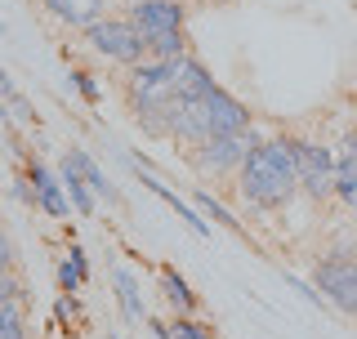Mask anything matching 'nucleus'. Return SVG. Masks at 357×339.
<instances>
[{
  "mask_svg": "<svg viewBox=\"0 0 357 339\" xmlns=\"http://www.w3.org/2000/svg\"><path fill=\"white\" fill-rule=\"evenodd\" d=\"M241 197L259 210H282L299 192L295 170V139H264L259 148L241 161Z\"/></svg>",
  "mask_w": 357,
  "mask_h": 339,
  "instance_id": "obj_1",
  "label": "nucleus"
},
{
  "mask_svg": "<svg viewBox=\"0 0 357 339\" xmlns=\"http://www.w3.org/2000/svg\"><path fill=\"white\" fill-rule=\"evenodd\" d=\"M85 40L94 45L103 59L112 63H143V54H148V40H143V31L134 27L130 18H98L85 27Z\"/></svg>",
  "mask_w": 357,
  "mask_h": 339,
  "instance_id": "obj_2",
  "label": "nucleus"
},
{
  "mask_svg": "<svg viewBox=\"0 0 357 339\" xmlns=\"http://www.w3.org/2000/svg\"><path fill=\"white\" fill-rule=\"evenodd\" d=\"M259 134H255L250 126L237 130V134H210L206 143H197V152H192V161L201 174H232V170H241V161L250 156L255 148H259Z\"/></svg>",
  "mask_w": 357,
  "mask_h": 339,
  "instance_id": "obj_3",
  "label": "nucleus"
},
{
  "mask_svg": "<svg viewBox=\"0 0 357 339\" xmlns=\"http://www.w3.org/2000/svg\"><path fill=\"white\" fill-rule=\"evenodd\" d=\"M312 286L321 290V299H331L340 312H349V317H357V259H321L317 273H312Z\"/></svg>",
  "mask_w": 357,
  "mask_h": 339,
  "instance_id": "obj_4",
  "label": "nucleus"
},
{
  "mask_svg": "<svg viewBox=\"0 0 357 339\" xmlns=\"http://www.w3.org/2000/svg\"><path fill=\"white\" fill-rule=\"evenodd\" d=\"M295 170H299V188H304L312 201L335 197V152L331 148L295 139Z\"/></svg>",
  "mask_w": 357,
  "mask_h": 339,
  "instance_id": "obj_5",
  "label": "nucleus"
},
{
  "mask_svg": "<svg viewBox=\"0 0 357 339\" xmlns=\"http://www.w3.org/2000/svg\"><path fill=\"white\" fill-rule=\"evenodd\" d=\"M130 22L143 31V40H156L165 31H183V5L178 0H139V5H130Z\"/></svg>",
  "mask_w": 357,
  "mask_h": 339,
  "instance_id": "obj_6",
  "label": "nucleus"
},
{
  "mask_svg": "<svg viewBox=\"0 0 357 339\" xmlns=\"http://www.w3.org/2000/svg\"><path fill=\"white\" fill-rule=\"evenodd\" d=\"M206 116H210V134H237L250 126V112H245V103H237V98L228 94V89L210 85L206 94Z\"/></svg>",
  "mask_w": 357,
  "mask_h": 339,
  "instance_id": "obj_7",
  "label": "nucleus"
},
{
  "mask_svg": "<svg viewBox=\"0 0 357 339\" xmlns=\"http://www.w3.org/2000/svg\"><path fill=\"white\" fill-rule=\"evenodd\" d=\"M27 179H31V188H36V206L50 214V219H67V214H72V201L63 197V179H54L36 156H27Z\"/></svg>",
  "mask_w": 357,
  "mask_h": 339,
  "instance_id": "obj_8",
  "label": "nucleus"
},
{
  "mask_svg": "<svg viewBox=\"0 0 357 339\" xmlns=\"http://www.w3.org/2000/svg\"><path fill=\"white\" fill-rule=\"evenodd\" d=\"M170 89L178 98H192V94H206L210 85H215V76L206 72V63L192 59V54H183V59H170Z\"/></svg>",
  "mask_w": 357,
  "mask_h": 339,
  "instance_id": "obj_9",
  "label": "nucleus"
},
{
  "mask_svg": "<svg viewBox=\"0 0 357 339\" xmlns=\"http://www.w3.org/2000/svg\"><path fill=\"white\" fill-rule=\"evenodd\" d=\"M335 197L344 206H357V134H349L335 156Z\"/></svg>",
  "mask_w": 357,
  "mask_h": 339,
  "instance_id": "obj_10",
  "label": "nucleus"
},
{
  "mask_svg": "<svg viewBox=\"0 0 357 339\" xmlns=\"http://www.w3.org/2000/svg\"><path fill=\"white\" fill-rule=\"evenodd\" d=\"M103 5L107 0H45V9L59 22H67V27H89V22H98L103 18Z\"/></svg>",
  "mask_w": 357,
  "mask_h": 339,
  "instance_id": "obj_11",
  "label": "nucleus"
},
{
  "mask_svg": "<svg viewBox=\"0 0 357 339\" xmlns=\"http://www.w3.org/2000/svg\"><path fill=\"white\" fill-rule=\"evenodd\" d=\"M112 286H116V299H121V317L130 326L148 322V312H143V295H139V277L130 273V268H116L112 273Z\"/></svg>",
  "mask_w": 357,
  "mask_h": 339,
  "instance_id": "obj_12",
  "label": "nucleus"
},
{
  "mask_svg": "<svg viewBox=\"0 0 357 339\" xmlns=\"http://www.w3.org/2000/svg\"><path fill=\"white\" fill-rule=\"evenodd\" d=\"M143 183H148V188H152L156 197H161L165 206H170V210H174V214H178V219H183V223H188V228H192L197 236H210V223L201 219V214H197L192 206H188V201H178V192H170V188L161 183V179H156V174H143Z\"/></svg>",
  "mask_w": 357,
  "mask_h": 339,
  "instance_id": "obj_13",
  "label": "nucleus"
},
{
  "mask_svg": "<svg viewBox=\"0 0 357 339\" xmlns=\"http://www.w3.org/2000/svg\"><path fill=\"white\" fill-rule=\"evenodd\" d=\"M67 161H72L76 170H81V179H85V183H89V192H94V197L121 201V197H116V188H112L107 179H103V170H98V161H94V156H89L85 148H67Z\"/></svg>",
  "mask_w": 357,
  "mask_h": 339,
  "instance_id": "obj_14",
  "label": "nucleus"
},
{
  "mask_svg": "<svg viewBox=\"0 0 357 339\" xmlns=\"http://www.w3.org/2000/svg\"><path fill=\"white\" fill-rule=\"evenodd\" d=\"M59 179H63L67 197H72L76 214H94V192H89V183L81 179V170H76L72 161H67V156H63V165H59Z\"/></svg>",
  "mask_w": 357,
  "mask_h": 339,
  "instance_id": "obj_15",
  "label": "nucleus"
},
{
  "mask_svg": "<svg viewBox=\"0 0 357 339\" xmlns=\"http://www.w3.org/2000/svg\"><path fill=\"white\" fill-rule=\"evenodd\" d=\"M156 277H161V295H165V303H174L178 312H192V308H197V295H192V286H188V281L178 277L170 264H165Z\"/></svg>",
  "mask_w": 357,
  "mask_h": 339,
  "instance_id": "obj_16",
  "label": "nucleus"
},
{
  "mask_svg": "<svg viewBox=\"0 0 357 339\" xmlns=\"http://www.w3.org/2000/svg\"><path fill=\"white\" fill-rule=\"evenodd\" d=\"M0 339H27V312H22V299L0 303Z\"/></svg>",
  "mask_w": 357,
  "mask_h": 339,
  "instance_id": "obj_17",
  "label": "nucleus"
},
{
  "mask_svg": "<svg viewBox=\"0 0 357 339\" xmlns=\"http://www.w3.org/2000/svg\"><path fill=\"white\" fill-rule=\"evenodd\" d=\"M148 54L156 63H170V59H183L188 54V36L183 31H165V36H156V40H148Z\"/></svg>",
  "mask_w": 357,
  "mask_h": 339,
  "instance_id": "obj_18",
  "label": "nucleus"
},
{
  "mask_svg": "<svg viewBox=\"0 0 357 339\" xmlns=\"http://www.w3.org/2000/svg\"><path fill=\"white\" fill-rule=\"evenodd\" d=\"M197 210H201V214H210V219H219V223H223V228H232V232H241V219H232V214H228V210H223V206H219V201H215V197H210V192H197Z\"/></svg>",
  "mask_w": 357,
  "mask_h": 339,
  "instance_id": "obj_19",
  "label": "nucleus"
},
{
  "mask_svg": "<svg viewBox=\"0 0 357 339\" xmlns=\"http://www.w3.org/2000/svg\"><path fill=\"white\" fill-rule=\"evenodd\" d=\"M170 331H174V339H215V326H206L197 317H178V322H170Z\"/></svg>",
  "mask_w": 357,
  "mask_h": 339,
  "instance_id": "obj_20",
  "label": "nucleus"
},
{
  "mask_svg": "<svg viewBox=\"0 0 357 339\" xmlns=\"http://www.w3.org/2000/svg\"><path fill=\"white\" fill-rule=\"evenodd\" d=\"M0 94H9V107H14V116L18 121H36V112H31V103L22 94H14V85H9V76L0 72Z\"/></svg>",
  "mask_w": 357,
  "mask_h": 339,
  "instance_id": "obj_21",
  "label": "nucleus"
},
{
  "mask_svg": "<svg viewBox=\"0 0 357 339\" xmlns=\"http://www.w3.org/2000/svg\"><path fill=\"white\" fill-rule=\"evenodd\" d=\"M81 286H85V277L72 268V259H67V264H59V290H63V295H72V290H81Z\"/></svg>",
  "mask_w": 357,
  "mask_h": 339,
  "instance_id": "obj_22",
  "label": "nucleus"
},
{
  "mask_svg": "<svg viewBox=\"0 0 357 339\" xmlns=\"http://www.w3.org/2000/svg\"><path fill=\"white\" fill-rule=\"evenodd\" d=\"M9 299H22V281L14 277V268L0 273V303H9Z\"/></svg>",
  "mask_w": 357,
  "mask_h": 339,
  "instance_id": "obj_23",
  "label": "nucleus"
},
{
  "mask_svg": "<svg viewBox=\"0 0 357 339\" xmlns=\"http://www.w3.org/2000/svg\"><path fill=\"white\" fill-rule=\"evenodd\" d=\"M9 192H14V201H22V206H36V188H31V179H27V174H18Z\"/></svg>",
  "mask_w": 357,
  "mask_h": 339,
  "instance_id": "obj_24",
  "label": "nucleus"
},
{
  "mask_svg": "<svg viewBox=\"0 0 357 339\" xmlns=\"http://www.w3.org/2000/svg\"><path fill=\"white\" fill-rule=\"evenodd\" d=\"M72 85L81 89V98H85V103H98V85L89 81V72H72Z\"/></svg>",
  "mask_w": 357,
  "mask_h": 339,
  "instance_id": "obj_25",
  "label": "nucleus"
},
{
  "mask_svg": "<svg viewBox=\"0 0 357 339\" xmlns=\"http://www.w3.org/2000/svg\"><path fill=\"white\" fill-rule=\"evenodd\" d=\"M54 312H59V322H63V326L72 322V317H76V303H72V295H63V299H59V308H54ZM67 331H72V326H67Z\"/></svg>",
  "mask_w": 357,
  "mask_h": 339,
  "instance_id": "obj_26",
  "label": "nucleus"
},
{
  "mask_svg": "<svg viewBox=\"0 0 357 339\" xmlns=\"http://www.w3.org/2000/svg\"><path fill=\"white\" fill-rule=\"evenodd\" d=\"M5 268H14V246H9V236L0 232V273H5Z\"/></svg>",
  "mask_w": 357,
  "mask_h": 339,
  "instance_id": "obj_27",
  "label": "nucleus"
},
{
  "mask_svg": "<svg viewBox=\"0 0 357 339\" xmlns=\"http://www.w3.org/2000/svg\"><path fill=\"white\" fill-rule=\"evenodd\" d=\"M143 326H148V335H152V339H174V331H170L165 322H143Z\"/></svg>",
  "mask_w": 357,
  "mask_h": 339,
  "instance_id": "obj_28",
  "label": "nucleus"
},
{
  "mask_svg": "<svg viewBox=\"0 0 357 339\" xmlns=\"http://www.w3.org/2000/svg\"><path fill=\"white\" fill-rule=\"evenodd\" d=\"M72 268L81 277H89V264H85V250H81V246H72Z\"/></svg>",
  "mask_w": 357,
  "mask_h": 339,
  "instance_id": "obj_29",
  "label": "nucleus"
},
{
  "mask_svg": "<svg viewBox=\"0 0 357 339\" xmlns=\"http://www.w3.org/2000/svg\"><path fill=\"white\" fill-rule=\"evenodd\" d=\"M107 339H121V335H107Z\"/></svg>",
  "mask_w": 357,
  "mask_h": 339,
  "instance_id": "obj_30",
  "label": "nucleus"
}]
</instances>
